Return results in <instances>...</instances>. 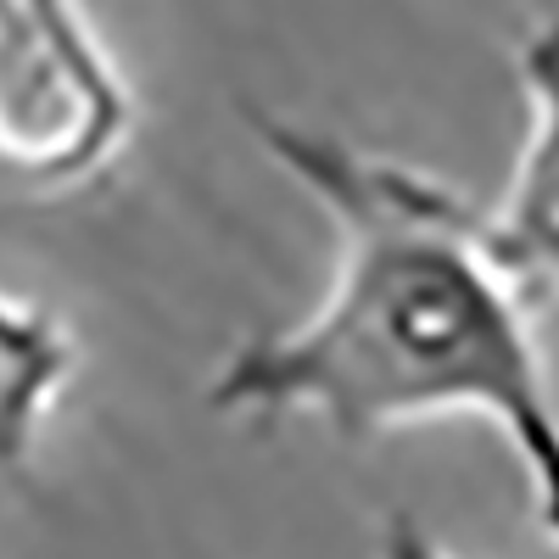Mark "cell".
Listing matches in <instances>:
<instances>
[{
	"instance_id": "1",
	"label": "cell",
	"mask_w": 559,
	"mask_h": 559,
	"mask_svg": "<svg viewBox=\"0 0 559 559\" xmlns=\"http://www.w3.org/2000/svg\"><path fill=\"white\" fill-rule=\"evenodd\" d=\"M263 152L336 218L324 302L218 364V414H313L369 442L442 414H476L515 448L532 509L559 543V403L532 336V302L492 252L487 213L453 185L286 118H252Z\"/></svg>"
},
{
	"instance_id": "2",
	"label": "cell",
	"mask_w": 559,
	"mask_h": 559,
	"mask_svg": "<svg viewBox=\"0 0 559 559\" xmlns=\"http://www.w3.org/2000/svg\"><path fill=\"white\" fill-rule=\"evenodd\" d=\"M129 123V90L73 0H17L0 51V168L34 185L96 179Z\"/></svg>"
},
{
	"instance_id": "3",
	"label": "cell",
	"mask_w": 559,
	"mask_h": 559,
	"mask_svg": "<svg viewBox=\"0 0 559 559\" xmlns=\"http://www.w3.org/2000/svg\"><path fill=\"white\" fill-rule=\"evenodd\" d=\"M526 90V146L515 179L487 213L492 252L532 308L559 297V12L543 17L521 45Z\"/></svg>"
},
{
	"instance_id": "4",
	"label": "cell",
	"mask_w": 559,
	"mask_h": 559,
	"mask_svg": "<svg viewBox=\"0 0 559 559\" xmlns=\"http://www.w3.org/2000/svg\"><path fill=\"white\" fill-rule=\"evenodd\" d=\"M73 364L79 347L51 308L0 292V476L28 471L51 403L73 381Z\"/></svg>"
},
{
	"instance_id": "5",
	"label": "cell",
	"mask_w": 559,
	"mask_h": 559,
	"mask_svg": "<svg viewBox=\"0 0 559 559\" xmlns=\"http://www.w3.org/2000/svg\"><path fill=\"white\" fill-rule=\"evenodd\" d=\"M381 559H453L426 526L408 521V515H392L386 532H381Z\"/></svg>"
},
{
	"instance_id": "6",
	"label": "cell",
	"mask_w": 559,
	"mask_h": 559,
	"mask_svg": "<svg viewBox=\"0 0 559 559\" xmlns=\"http://www.w3.org/2000/svg\"><path fill=\"white\" fill-rule=\"evenodd\" d=\"M17 23V0H0V51H7V34Z\"/></svg>"
}]
</instances>
